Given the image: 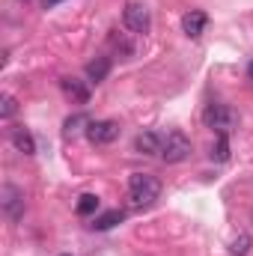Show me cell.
<instances>
[{"label": "cell", "instance_id": "9a60e30c", "mask_svg": "<svg viewBox=\"0 0 253 256\" xmlns=\"http://www.w3.org/2000/svg\"><path fill=\"white\" fill-rule=\"evenodd\" d=\"M212 158L214 161H226L230 158V140H226V134H218V140L212 146Z\"/></svg>", "mask_w": 253, "mask_h": 256}, {"label": "cell", "instance_id": "30bf717a", "mask_svg": "<svg viewBox=\"0 0 253 256\" xmlns=\"http://www.w3.org/2000/svg\"><path fill=\"white\" fill-rule=\"evenodd\" d=\"M12 143H15V149L24 152V155H33V152H36V140H33V134H30L24 126L12 128Z\"/></svg>", "mask_w": 253, "mask_h": 256}, {"label": "cell", "instance_id": "6da1fadb", "mask_svg": "<svg viewBox=\"0 0 253 256\" xmlns=\"http://www.w3.org/2000/svg\"><path fill=\"white\" fill-rule=\"evenodd\" d=\"M128 196L134 206H152L161 196V182L152 173H131L128 179Z\"/></svg>", "mask_w": 253, "mask_h": 256}, {"label": "cell", "instance_id": "7a4b0ae2", "mask_svg": "<svg viewBox=\"0 0 253 256\" xmlns=\"http://www.w3.org/2000/svg\"><path fill=\"white\" fill-rule=\"evenodd\" d=\"M202 120H206V126L214 128L218 134H230L232 131V126L238 122V114L230 108V104H208L206 108V114H202Z\"/></svg>", "mask_w": 253, "mask_h": 256}, {"label": "cell", "instance_id": "7c38bea8", "mask_svg": "<svg viewBox=\"0 0 253 256\" xmlns=\"http://www.w3.org/2000/svg\"><path fill=\"white\" fill-rule=\"evenodd\" d=\"M120 220H122V212H120V208H114V212L98 214V218H96V224H92V230H102V232H104V230H114Z\"/></svg>", "mask_w": 253, "mask_h": 256}, {"label": "cell", "instance_id": "ba28073f", "mask_svg": "<svg viewBox=\"0 0 253 256\" xmlns=\"http://www.w3.org/2000/svg\"><path fill=\"white\" fill-rule=\"evenodd\" d=\"M60 86H63L66 98H72V104H86V102H90V90L84 86V80H78V78H63Z\"/></svg>", "mask_w": 253, "mask_h": 256}, {"label": "cell", "instance_id": "d6986e66", "mask_svg": "<svg viewBox=\"0 0 253 256\" xmlns=\"http://www.w3.org/2000/svg\"><path fill=\"white\" fill-rule=\"evenodd\" d=\"M63 256H68V254H63Z\"/></svg>", "mask_w": 253, "mask_h": 256}, {"label": "cell", "instance_id": "e0dca14e", "mask_svg": "<svg viewBox=\"0 0 253 256\" xmlns=\"http://www.w3.org/2000/svg\"><path fill=\"white\" fill-rule=\"evenodd\" d=\"M15 110H18V102H15L12 96H3V98H0V116H3V120H9Z\"/></svg>", "mask_w": 253, "mask_h": 256}, {"label": "cell", "instance_id": "ac0fdd59", "mask_svg": "<svg viewBox=\"0 0 253 256\" xmlns=\"http://www.w3.org/2000/svg\"><path fill=\"white\" fill-rule=\"evenodd\" d=\"M57 3H63V0H45V9H51V6H57Z\"/></svg>", "mask_w": 253, "mask_h": 256}, {"label": "cell", "instance_id": "5bb4252c", "mask_svg": "<svg viewBox=\"0 0 253 256\" xmlns=\"http://www.w3.org/2000/svg\"><path fill=\"white\" fill-rule=\"evenodd\" d=\"M250 236L248 232H238L236 238H232V244H230V250H232V256H248L250 254Z\"/></svg>", "mask_w": 253, "mask_h": 256}, {"label": "cell", "instance_id": "8fae6325", "mask_svg": "<svg viewBox=\"0 0 253 256\" xmlns=\"http://www.w3.org/2000/svg\"><path fill=\"white\" fill-rule=\"evenodd\" d=\"M108 72H110V57H96L92 63L86 66V78H90L92 84H102V80L108 78Z\"/></svg>", "mask_w": 253, "mask_h": 256}, {"label": "cell", "instance_id": "5b68a950", "mask_svg": "<svg viewBox=\"0 0 253 256\" xmlns=\"http://www.w3.org/2000/svg\"><path fill=\"white\" fill-rule=\"evenodd\" d=\"M86 137L96 146H108V143H114L120 137V122H114V120H96V122L86 126Z\"/></svg>", "mask_w": 253, "mask_h": 256}, {"label": "cell", "instance_id": "8992f818", "mask_svg": "<svg viewBox=\"0 0 253 256\" xmlns=\"http://www.w3.org/2000/svg\"><path fill=\"white\" fill-rule=\"evenodd\" d=\"M149 21H152L149 18V9L143 3H137V0L128 3L126 9H122V24H126L131 33H146L149 30Z\"/></svg>", "mask_w": 253, "mask_h": 256}, {"label": "cell", "instance_id": "9c48e42d", "mask_svg": "<svg viewBox=\"0 0 253 256\" xmlns=\"http://www.w3.org/2000/svg\"><path fill=\"white\" fill-rule=\"evenodd\" d=\"M161 143H164L161 134H155V131H143V134H137L134 149H137L140 155H161Z\"/></svg>", "mask_w": 253, "mask_h": 256}, {"label": "cell", "instance_id": "52a82bcc", "mask_svg": "<svg viewBox=\"0 0 253 256\" xmlns=\"http://www.w3.org/2000/svg\"><path fill=\"white\" fill-rule=\"evenodd\" d=\"M206 24H208V15L202 9H190V12H185V18H182V30H185V36H190V39L202 36Z\"/></svg>", "mask_w": 253, "mask_h": 256}, {"label": "cell", "instance_id": "3957f363", "mask_svg": "<svg viewBox=\"0 0 253 256\" xmlns=\"http://www.w3.org/2000/svg\"><path fill=\"white\" fill-rule=\"evenodd\" d=\"M190 140L182 134V131H170L167 137H164V143H161V161H167V164H179V161H185L190 155Z\"/></svg>", "mask_w": 253, "mask_h": 256}, {"label": "cell", "instance_id": "277c9868", "mask_svg": "<svg viewBox=\"0 0 253 256\" xmlns=\"http://www.w3.org/2000/svg\"><path fill=\"white\" fill-rule=\"evenodd\" d=\"M0 208L9 220H18L24 214V191L15 185H3L0 188Z\"/></svg>", "mask_w": 253, "mask_h": 256}, {"label": "cell", "instance_id": "2e32d148", "mask_svg": "<svg viewBox=\"0 0 253 256\" xmlns=\"http://www.w3.org/2000/svg\"><path fill=\"white\" fill-rule=\"evenodd\" d=\"M80 126H90V120H86L84 114H78V116H68V120H66V137H74V134L80 131Z\"/></svg>", "mask_w": 253, "mask_h": 256}, {"label": "cell", "instance_id": "4fadbf2b", "mask_svg": "<svg viewBox=\"0 0 253 256\" xmlns=\"http://www.w3.org/2000/svg\"><path fill=\"white\" fill-rule=\"evenodd\" d=\"M92 212H98V196H96V194H84V196L78 200V214L86 218V214H92Z\"/></svg>", "mask_w": 253, "mask_h": 256}]
</instances>
